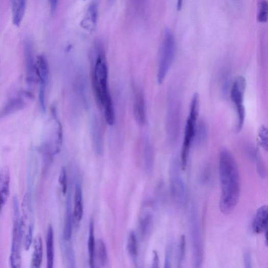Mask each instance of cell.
<instances>
[{
    "instance_id": "cell-24",
    "label": "cell",
    "mask_w": 268,
    "mask_h": 268,
    "mask_svg": "<svg viewBox=\"0 0 268 268\" xmlns=\"http://www.w3.org/2000/svg\"><path fill=\"white\" fill-rule=\"evenodd\" d=\"M94 236V221L91 219L89 225V237L88 239V252L89 256V264L91 267H95L94 265V252L95 242Z\"/></svg>"
},
{
    "instance_id": "cell-2",
    "label": "cell",
    "mask_w": 268,
    "mask_h": 268,
    "mask_svg": "<svg viewBox=\"0 0 268 268\" xmlns=\"http://www.w3.org/2000/svg\"><path fill=\"white\" fill-rule=\"evenodd\" d=\"M92 84L96 100L100 108L104 109L107 123L113 126L115 114L108 84V70L105 52L101 42L94 46L92 60Z\"/></svg>"
},
{
    "instance_id": "cell-16",
    "label": "cell",
    "mask_w": 268,
    "mask_h": 268,
    "mask_svg": "<svg viewBox=\"0 0 268 268\" xmlns=\"http://www.w3.org/2000/svg\"><path fill=\"white\" fill-rule=\"evenodd\" d=\"M12 22L18 27L21 24L25 15L27 0H11Z\"/></svg>"
},
{
    "instance_id": "cell-11",
    "label": "cell",
    "mask_w": 268,
    "mask_h": 268,
    "mask_svg": "<svg viewBox=\"0 0 268 268\" xmlns=\"http://www.w3.org/2000/svg\"><path fill=\"white\" fill-rule=\"evenodd\" d=\"M134 114L138 124L142 126L147 121L145 100L140 89L135 90L134 102Z\"/></svg>"
},
{
    "instance_id": "cell-38",
    "label": "cell",
    "mask_w": 268,
    "mask_h": 268,
    "mask_svg": "<svg viewBox=\"0 0 268 268\" xmlns=\"http://www.w3.org/2000/svg\"><path fill=\"white\" fill-rule=\"evenodd\" d=\"M183 0H177V9L178 11L181 10L183 6Z\"/></svg>"
},
{
    "instance_id": "cell-30",
    "label": "cell",
    "mask_w": 268,
    "mask_h": 268,
    "mask_svg": "<svg viewBox=\"0 0 268 268\" xmlns=\"http://www.w3.org/2000/svg\"><path fill=\"white\" fill-rule=\"evenodd\" d=\"M267 20V3L266 0H261L258 5L257 20L260 23H265Z\"/></svg>"
},
{
    "instance_id": "cell-21",
    "label": "cell",
    "mask_w": 268,
    "mask_h": 268,
    "mask_svg": "<svg viewBox=\"0 0 268 268\" xmlns=\"http://www.w3.org/2000/svg\"><path fill=\"white\" fill-rule=\"evenodd\" d=\"M100 266H105L108 261V254L106 245L104 241L98 239L95 242L94 259Z\"/></svg>"
},
{
    "instance_id": "cell-1",
    "label": "cell",
    "mask_w": 268,
    "mask_h": 268,
    "mask_svg": "<svg viewBox=\"0 0 268 268\" xmlns=\"http://www.w3.org/2000/svg\"><path fill=\"white\" fill-rule=\"evenodd\" d=\"M221 197L219 207L225 214L231 213L238 204L240 192V179L237 162L232 153L223 150L219 159Z\"/></svg>"
},
{
    "instance_id": "cell-28",
    "label": "cell",
    "mask_w": 268,
    "mask_h": 268,
    "mask_svg": "<svg viewBox=\"0 0 268 268\" xmlns=\"http://www.w3.org/2000/svg\"><path fill=\"white\" fill-rule=\"evenodd\" d=\"M209 135L208 127L205 123H200L198 127L196 128V137L198 142L203 143L207 140Z\"/></svg>"
},
{
    "instance_id": "cell-18",
    "label": "cell",
    "mask_w": 268,
    "mask_h": 268,
    "mask_svg": "<svg viewBox=\"0 0 268 268\" xmlns=\"http://www.w3.org/2000/svg\"><path fill=\"white\" fill-rule=\"evenodd\" d=\"M82 193L81 187L80 183H76L75 194V206L73 213V218L77 222H79L83 217L84 209L82 203Z\"/></svg>"
},
{
    "instance_id": "cell-5",
    "label": "cell",
    "mask_w": 268,
    "mask_h": 268,
    "mask_svg": "<svg viewBox=\"0 0 268 268\" xmlns=\"http://www.w3.org/2000/svg\"><path fill=\"white\" fill-rule=\"evenodd\" d=\"M190 236L192 257L195 267L202 266L204 259V245L198 210L192 208L190 214Z\"/></svg>"
},
{
    "instance_id": "cell-9",
    "label": "cell",
    "mask_w": 268,
    "mask_h": 268,
    "mask_svg": "<svg viewBox=\"0 0 268 268\" xmlns=\"http://www.w3.org/2000/svg\"><path fill=\"white\" fill-rule=\"evenodd\" d=\"M197 118L198 117L189 115L185 125L181 156V165L183 170L187 167L190 149L196 138Z\"/></svg>"
},
{
    "instance_id": "cell-3",
    "label": "cell",
    "mask_w": 268,
    "mask_h": 268,
    "mask_svg": "<svg viewBox=\"0 0 268 268\" xmlns=\"http://www.w3.org/2000/svg\"><path fill=\"white\" fill-rule=\"evenodd\" d=\"M176 41L169 29L164 31L159 52L157 81L161 84L170 70L175 57Z\"/></svg>"
},
{
    "instance_id": "cell-7",
    "label": "cell",
    "mask_w": 268,
    "mask_h": 268,
    "mask_svg": "<svg viewBox=\"0 0 268 268\" xmlns=\"http://www.w3.org/2000/svg\"><path fill=\"white\" fill-rule=\"evenodd\" d=\"M246 87V81L242 76L238 77L234 82L231 90V97L235 107L237 123L236 129L240 132L244 125L246 112L243 105L244 95Z\"/></svg>"
},
{
    "instance_id": "cell-20",
    "label": "cell",
    "mask_w": 268,
    "mask_h": 268,
    "mask_svg": "<svg viewBox=\"0 0 268 268\" xmlns=\"http://www.w3.org/2000/svg\"><path fill=\"white\" fill-rule=\"evenodd\" d=\"M47 263L48 268H53L54 262V231L51 225H49L46 235Z\"/></svg>"
},
{
    "instance_id": "cell-31",
    "label": "cell",
    "mask_w": 268,
    "mask_h": 268,
    "mask_svg": "<svg viewBox=\"0 0 268 268\" xmlns=\"http://www.w3.org/2000/svg\"><path fill=\"white\" fill-rule=\"evenodd\" d=\"M259 145L265 151L267 150V130L265 126L261 127L258 134Z\"/></svg>"
},
{
    "instance_id": "cell-37",
    "label": "cell",
    "mask_w": 268,
    "mask_h": 268,
    "mask_svg": "<svg viewBox=\"0 0 268 268\" xmlns=\"http://www.w3.org/2000/svg\"><path fill=\"white\" fill-rule=\"evenodd\" d=\"M51 11L52 13H54L57 9L59 0H49Z\"/></svg>"
},
{
    "instance_id": "cell-17",
    "label": "cell",
    "mask_w": 268,
    "mask_h": 268,
    "mask_svg": "<svg viewBox=\"0 0 268 268\" xmlns=\"http://www.w3.org/2000/svg\"><path fill=\"white\" fill-rule=\"evenodd\" d=\"M72 196L71 189H69L66 201V211L64 229V238L68 241L72 236L73 214L72 213Z\"/></svg>"
},
{
    "instance_id": "cell-34",
    "label": "cell",
    "mask_w": 268,
    "mask_h": 268,
    "mask_svg": "<svg viewBox=\"0 0 268 268\" xmlns=\"http://www.w3.org/2000/svg\"><path fill=\"white\" fill-rule=\"evenodd\" d=\"M66 256L67 257V260L69 263L71 265L70 267H75V259L74 256V251L72 247L70 245L67 246L66 249Z\"/></svg>"
},
{
    "instance_id": "cell-4",
    "label": "cell",
    "mask_w": 268,
    "mask_h": 268,
    "mask_svg": "<svg viewBox=\"0 0 268 268\" xmlns=\"http://www.w3.org/2000/svg\"><path fill=\"white\" fill-rule=\"evenodd\" d=\"M13 227L10 261L12 267L18 268L21 266L22 263L23 233L20 225L18 203L16 198L13 200Z\"/></svg>"
},
{
    "instance_id": "cell-15",
    "label": "cell",
    "mask_w": 268,
    "mask_h": 268,
    "mask_svg": "<svg viewBox=\"0 0 268 268\" xmlns=\"http://www.w3.org/2000/svg\"><path fill=\"white\" fill-rule=\"evenodd\" d=\"M24 50L28 81L33 82L35 81L34 74L36 73V66H35L34 62L32 43L31 40L28 38L25 41Z\"/></svg>"
},
{
    "instance_id": "cell-19",
    "label": "cell",
    "mask_w": 268,
    "mask_h": 268,
    "mask_svg": "<svg viewBox=\"0 0 268 268\" xmlns=\"http://www.w3.org/2000/svg\"><path fill=\"white\" fill-rule=\"evenodd\" d=\"M34 251L31 260V267L38 268L43 260V243L40 236H37L34 239Z\"/></svg>"
},
{
    "instance_id": "cell-35",
    "label": "cell",
    "mask_w": 268,
    "mask_h": 268,
    "mask_svg": "<svg viewBox=\"0 0 268 268\" xmlns=\"http://www.w3.org/2000/svg\"><path fill=\"white\" fill-rule=\"evenodd\" d=\"M243 259L245 266L246 268H251L252 267V260L251 253L248 251L244 252L243 254Z\"/></svg>"
},
{
    "instance_id": "cell-36",
    "label": "cell",
    "mask_w": 268,
    "mask_h": 268,
    "mask_svg": "<svg viewBox=\"0 0 268 268\" xmlns=\"http://www.w3.org/2000/svg\"><path fill=\"white\" fill-rule=\"evenodd\" d=\"M153 260L152 262V267H159V259L158 253L156 251H153Z\"/></svg>"
},
{
    "instance_id": "cell-25",
    "label": "cell",
    "mask_w": 268,
    "mask_h": 268,
    "mask_svg": "<svg viewBox=\"0 0 268 268\" xmlns=\"http://www.w3.org/2000/svg\"><path fill=\"white\" fill-rule=\"evenodd\" d=\"M152 221L153 216L150 212H147L142 216L140 221V231L142 235H146L148 233Z\"/></svg>"
},
{
    "instance_id": "cell-10",
    "label": "cell",
    "mask_w": 268,
    "mask_h": 268,
    "mask_svg": "<svg viewBox=\"0 0 268 268\" xmlns=\"http://www.w3.org/2000/svg\"><path fill=\"white\" fill-rule=\"evenodd\" d=\"M36 72L40 82L39 100L41 107L45 110V89L49 76V66L46 57L40 55L37 58Z\"/></svg>"
},
{
    "instance_id": "cell-29",
    "label": "cell",
    "mask_w": 268,
    "mask_h": 268,
    "mask_svg": "<svg viewBox=\"0 0 268 268\" xmlns=\"http://www.w3.org/2000/svg\"><path fill=\"white\" fill-rule=\"evenodd\" d=\"M127 248L129 253L132 257H136L138 254V243L134 232H131L129 234Z\"/></svg>"
},
{
    "instance_id": "cell-22",
    "label": "cell",
    "mask_w": 268,
    "mask_h": 268,
    "mask_svg": "<svg viewBox=\"0 0 268 268\" xmlns=\"http://www.w3.org/2000/svg\"><path fill=\"white\" fill-rule=\"evenodd\" d=\"M92 134L94 147L96 153L101 155L103 153V143L101 131L96 119L94 120L92 127Z\"/></svg>"
},
{
    "instance_id": "cell-6",
    "label": "cell",
    "mask_w": 268,
    "mask_h": 268,
    "mask_svg": "<svg viewBox=\"0 0 268 268\" xmlns=\"http://www.w3.org/2000/svg\"><path fill=\"white\" fill-rule=\"evenodd\" d=\"M169 173L172 197L178 205L182 206L186 202L187 191L181 174L180 162L177 158L173 160Z\"/></svg>"
},
{
    "instance_id": "cell-32",
    "label": "cell",
    "mask_w": 268,
    "mask_h": 268,
    "mask_svg": "<svg viewBox=\"0 0 268 268\" xmlns=\"http://www.w3.org/2000/svg\"><path fill=\"white\" fill-rule=\"evenodd\" d=\"M174 250V243L172 241L169 242L167 245L165 252L164 267L169 268L172 266Z\"/></svg>"
},
{
    "instance_id": "cell-33",
    "label": "cell",
    "mask_w": 268,
    "mask_h": 268,
    "mask_svg": "<svg viewBox=\"0 0 268 268\" xmlns=\"http://www.w3.org/2000/svg\"><path fill=\"white\" fill-rule=\"evenodd\" d=\"M58 180L60 184L61 185L62 188H63V194L65 195L67 193L68 188L67 173L65 167L62 168Z\"/></svg>"
},
{
    "instance_id": "cell-8",
    "label": "cell",
    "mask_w": 268,
    "mask_h": 268,
    "mask_svg": "<svg viewBox=\"0 0 268 268\" xmlns=\"http://www.w3.org/2000/svg\"><path fill=\"white\" fill-rule=\"evenodd\" d=\"M23 216L20 217V225L23 233V242L25 249L28 251L33 240L34 225L33 210L30 198L28 194L25 195L22 205Z\"/></svg>"
},
{
    "instance_id": "cell-13",
    "label": "cell",
    "mask_w": 268,
    "mask_h": 268,
    "mask_svg": "<svg viewBox=\"0 0 268 268\" xmlns=\"http://www.w3.org/2000/svg\"><path fill=\"white\" fill-rule=\"evenodd\" d=\"M98 15V4L97 0H93L81 20V27L90 32H93L96 27Z\"/></svg>"
},
{
    "instance_id": "cell-14",
    "label": "cell",
    "mask_w": 268,
    "mask_h": 268,
    "mask_svg": "<svg viewBox=\"0 0 268 268\" xmlns=\"http://www.w3.org/2000/svg\"><path fill=\"white\" fill-rule=\"evenodd\" d=\"M267 207L261 206L257 209L253 223L252 228L254 232L259 234H266L267 229Z\"/></svg>"
},
{
    "instance_id": "cell-26",
    "label": "cell",
    "mask_w": 268,
    "mask_h": 268,
    "mask_svg": "<svg viewBox=\"0 0 268 268\" xmlns=\"http://www.w3.org/2000/svg\"><path fill=\"white\" fill-rule=\"evenodd\" d=\"M25 107L24 102L20 99H13L6 107L2 113V115H8L14 111L22 109Z\"/></svg>"
},
{
    "instance_id": "cell-12",
    "label": "cell",
    "mask_w": 268,
    "mask_h": 268,
    "mask_svg": "<svg viewBox=\"0 0 268 268\" xmlns=\"http://www.w3.org/2000/svg\"><path fill=\"white\" fill-rule=\"evenodd\" d=\"M10 173L8 167L0 168V213L10 194Z\"/></svg>"
},
{
    "instance_id": "cell-23",
    "label": "cell",
    "mask_w": 268,
    "mask_h": 268,
    "mask_svg": "<svg viewBox=\"0 0 268 268\" xmlns=\"http://www.w3.org/2000/svg\"><path fill=\"white\" fill-rule=\"evenodd\" d=\"M154 153L149 140H147L144 147V164L148 173L152 172L154 167Z\"/></svg>"
},
{
    "instance_id": "cell-27",
    "label": "cell",
    "mask_w": 268,
    "mask_h": 268,
    "mask_svg": "<svg viewBox=\"0 0 268 268\" xmlns=\"http://www.w3.org/2000/svg\"><path fill=\"white\" fill-rule=\"evenodd\" d=\"M185 250H186V239L185 236L183 235L180 239L178 246L177 257L178 267H181L184 261Z\"/></svg>"
}]
</instances>
